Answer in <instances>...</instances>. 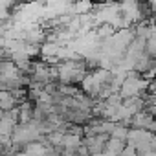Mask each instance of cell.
Segmentation results:
<instances>
[{
    "instance_id": "1",
    "label": "cell",
    "mask_w": 156,
    "mask_h": 156,
    "mask_svg": "<svg viewBox=\"0 0 156 156\" xmlns=\"http://www.w3.org/2000/svg\"><path fill=\"white\" fill-rule=\"evenodd\" d=\"M125 145H127V141H125V140H119V138L108 136V140H107V149H105V151H108V152H112V154L119 156V154H121V151L125 149Z\"/></svg>"
},
{
    "instance_id": "2",
    "label": "cell",
    "mask_w": 156,
    "mask_h": 156,
    "mask_svg": "<svg viewBox=\"0 0 156 156\" xmlns=\"http://www.w3.org/2000/svg\"><path fill=\"white\" fill-rule=\"evenodd\" d=\"M145 2L151 6V9L154 11V15H156V0H145Z\"/></svg>"
},
{
    "instance_id": "3",
    "label": "cell",
    "mask_w": 156,
    "mask_h": 156,
    "mask_svg": "<svg viewBox=\"0 0 156 156\" xmlns=\"http://www.w3.org/2000/svg\"><path fill=\"white\" fill-rule=\"evenodd\" d=\"M151 149L156 151V134H152V140H151Z\"/></svg>"
},
{
    "instance_id": "4",
    "label": "cell",
    "mask_w": 156,
    "mask_h": 156,
    "mask_svg": "<svg viewBox=\"0 0 156 156\" xmlns=\"http://www.w3.org/2000/svg\"><path fill=\"white\" fill-rule=\"evenodd\" d=\"M0 147H2V140H0Z\"/></svg>"
}]
</instances>
